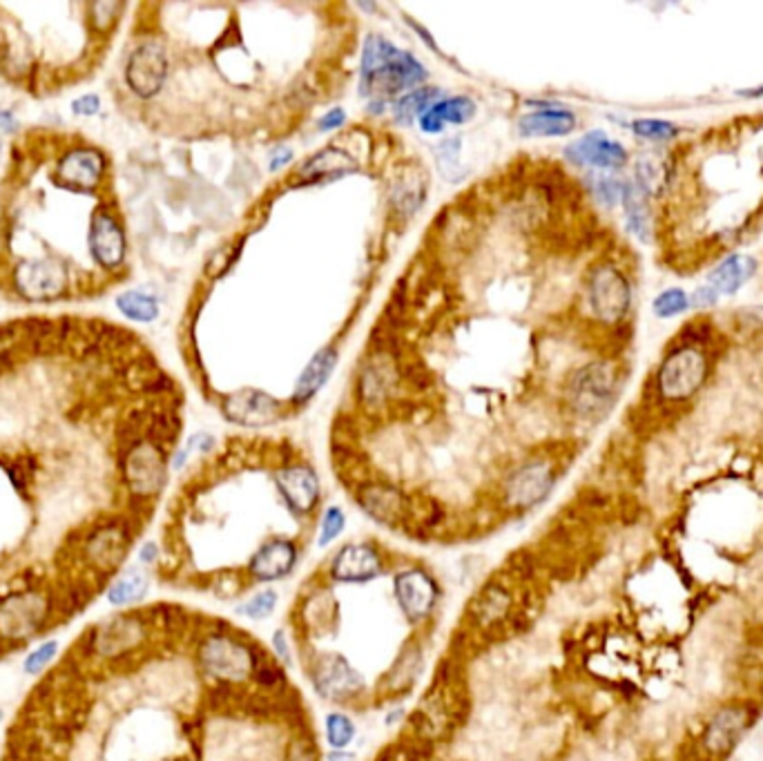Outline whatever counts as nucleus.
<instances>
[{"mask_svg": "<svg viewBox=\"0 0 763 761\" xmlns=\"http://www.w3.org/2000/svg\"><path fill=\"white\" fill-rule=\"evenodd\" d=\"M360 90L371 101L386 103V99L404 97L406 90L423 86L427 81L425 65L408 52L397 49L382 36H369L362 49Z\"/></svg>", "mask_w": 763, "mask_h": 761, "instance_id": "f257e3e1", "label": "nucleus"}, {"mask_svg": "<svg viewBox=\"0 0 763 761\" xmlns=\"http://www.w3.org/2000/svg\"><path fill=\"white\" fill-rule=\"evenodd\" d=\"M277 598L280 596H277L274 590H259L257 594H253L250 598L239 603L235 607V612L246 616V618H255V620L259 618L261 620V618H268L272 614V609L277 607Z\"/></svg>", "mask_w": 763, "mask_h": 761, "instance_id": "ea45409f", "label": "nucleus"}, {"mask_svg": "<svg viewBox=\"0 0 763 761\" xmlns=\"http://www.w3.org/2000/svg\"><path fill=\"white\" fill-rule=\"evenodd\" d=\"M328 574L337 583H369L384 574V559L371 542H351L335 553Z\"/></svg>", "mask_w": 763, "mask_h": 761, "instance_id": "dca6fc26", "label": "nucleus"}, {"mask_svg": "<svg viewBox=\"0 0 763 761\" xmlns=\"http://www.w3.org/2000/svg\"><path fill=\"white\" fill-rule=\"evenodd\" d=\"M759 719L754 704H726L719 706L704 726L702 750L712 761L728 759L750 735Z\"/></svg>", "mask_w": 763, "mask_h": 761, "instance_id": "20e7f679", "label": "nucleus"}, {"mask_svg": "<svg viewBox=\"0 0 763 761\" xmlns=\"http://www.w3.org/2000/svg\"><path fill=\"white\" fill-rule=\"evenodd\" d=\"M436 101H440V90H431V88L411 90L393 103V116L395 121L408 125L415 119H420Z\"/></svg>", "mask_w": 763, "mask_h": 761, "instance_id": "2f4dec72", "label": "nucleus"}, {"mask_svg": "<svg viewBox=\"0 0 763 761\" xmlns=\"http://www.w3.org/2000/svg\"><path fill=\"white\" fill-rule=\"evenodd\" d=\"M553 484H557V473H553V467L549 462H527L507 478L505 501L512 510H534L547 501Z\"/></svg>", "mask_w": 763, "mask_h": 761, "instance_id": "9b49d317", "label": "nucleus"}, {"mask_svg": "<svg viewBox=\"0 0 763 761\" xmlns=\"http://www.w3.org/2000/svg\"><path fill=\"white\" fill-rule=\"evenodd\" d=\"M123 475L134 496L150 499L159 494L168 478V467L161 447L153 440H144L130 447L123 460Z\"/></svg>", "mask_w": 763, "mask_h": 761, "instance_id": "1a4fd4ad", "label": "nucleus"}, {"mask_svg": "<svg viewBox=\"0 0 763 761\" xmlns=\"http://www.w3.org/2000/svg\"><path fill=\"white\" fill-rule=\"evenodd\" d=\"M587 298L594 317L603 324H618L620 320H626L632 306L628 277L611 264H603L592 270Z\"/></svg>", "mask_w": 763, "mask_h": 761, "instance_id": "423d86ee", "label": "nucleus"}, {"mask_svg": "<svg viewBox=\"0 0 763 761\" xmlns=\"http://www.w3.org/2000/svg\"><path fill=\"white\" fill-rule=\"evenodd\" d=\"M632 130L641 138H648V142H657V144L674 142V138L678 136V127L665 119H639L632 123Z\"/></svg>", "mask_w": 763, "mask_h": 761, "instance_id": "4c0bfd02", "label": "nucleus"}, {"mask_svg": "<svg viewBox=\"0 0 763 761\" xmlns=\"http://www.w3.org/2000/svg\"><path fill=\"white\" fill-rule=\"evenodd\" d=\"M667 181V168L657 157H641L637 161V186L650 197L657 194Z\"/></svg>", "mask_w": 763, "mask_h": 761, "instance_id": "c9c22d12", "label": "nucleus"}, {"mask_svg": "<svg viewBox=\"0 0 763 761\" xmlns=\"http://www.w3.org/2000/svg\"><path fill=\"white\" fill-rule=\"evenodd\" d=\"M346 123V112L341 108H333L330 112H326L319 121H317V130L319 132H333L337 127H341Z\"/></svg>", "mask_w": 763, "mask_h": 761, "instance_id": "49530a36", "label": "nucleus"}, {"mask_svg": "<svg viewBox=\"0 0 763 761\" xmlns=\"http://www.w3.org/2000/svg\"><path fill=\"white\" fill-rule=\"evenodd\" d=\"M358 166L356 161L337 150V148H326L322 153H317L313 159H308V164H304L302 168V177H341L346 172H354Z\"/></svg>", "mask_w": 763, "mask_h": 761, "instance_id": "7c9ffc66", "label": "nucleus"}, {"mask_svg": "<svg viewBox=\"0 0 763 761\" xmlns=\"http://www.w3.org/2000/svg\"><path fill=\"white\" fill-rule=\"evenodd\" d=\"M125 79L136 97L150 99L159 94L168 79V56L164 45L155 41L138 45L127 60Z\"/></svg>", "mask_w": 763, "mask_h": 761, "instance_id": "ddd939ff", "label": "nucleus"}, {"mask_svg": "<svg viewBox=\"0 0 763 761\" xmlns=\"http://www.w3.org/2000/svg\"><path fill=\"white\" fill-rule=\"evenodd\" d=\"M514 609H516V603H514V594L509 585L494 579L484 585L475 594V598L469 603V620L482 633H487V637L496 633L505 635L503 628L509 620V616L514 614Z\"/></svg>", "mask_w": 763, "mask_h": 761, "instance_id": "4468645a", "label": "nucleus"}, {"mask_svg": "<svg viewBox=\"0 0 763 761\" xmlns=\"http://www.w3.org/2000/svg\"><path fill=\"white\" fill-rule=\"evenodd\" d=\"M224 411L237 425L261 427L277 418L280 404H277V400L263 391H237L226 398Z\"/></svg>", "mask_w": 763, "mask_h": 761, "instance_id": "4be33fe9", "label": "nucleus"}, {"mask_svg": "<svg viewBox=\"0 0 763 761\" xmlns=\"http://www.w3.org/2000/svg\"><path fill=\"white\" fill-rule=\"evenodd\" d=\"M650 197L632 181L626 183V192H622V208H626V222L628 231L639 237L641 242H650L652 237V208Z\"/></svg>", "mask_w": 763, "mask_h": 761, "instance_id": "c85d7f7f", "label": "nucleus"}, {"mask_svg": "<svg viewBox=\"0 0 763 761\" xmlns=\"http://www.w3.org/2000/svg\"><path fill=\"white\" fill-rule=\"evenodd\" d=\"M103 168H105V161H103L101 153H97L92 148H79L75 153H69L58 164L56 177L69 188L92 190L94 186H99V181L103 177Z\"/></svg>", "mask_w": 763, "mask_h": 761, "instance_id": "b1692460", "label": "nucleus"}, {"mask_svg": "<svg viewBox=\"0 0 763 761\" xmlns=\"http://www.w3.org/2000/svg\"><path fill=\"white\" fill-rule=\"evenodd\" d=\"M90 250L103 268H119L125 257V235L108 213H97L90 222Z\"/></svg>", "mask_w": 763, "mask_h": 761, "instance_id": "5701e85b", "label": "nucleus"}, {"mask_svg": "<svg viewBox=\"0 0 763 761\" xmlns=\"http://www.w3.org/2000/svg\"><path fill=\"white\" fill-rule=\"evenodd\" d=\"M692 306L687 293L683 289H670L663 291L654 302H652V311L657 317L661 320H670V317H678L683 315L687 309Z\"/></svg>", "mask_w": 763, "mask_h": 761, "instance_id": "58836bf2", "label": "nucleus"}, {"mask_svg": "<svg viewBox=\"0 0 763 761\" xmlns=\"http://www.w3.org/2000/svg\"><path fill=\"white\" fill-rule=\"evenodd\" d=\"M335 365H337V351L333 349V346H324L322 351H317L311 358V362L306 365V369L298 378L295 391H293V400L298 404L311 400L324 387V382L330 378Z\"/></svg>", "mask_w": 763, "mask_h": 761, "instance_id": "cd10ccee", "label": "nucleus"}, {"mask_svg": "<svg viewBox=\"0 0 763 761\" xmlns=\"http://www.w3.org/2000/svg\"><path fill=\"white\" fill-rule=\"evenodd\" d=\"M14 282L19 293L27 300H52L63 293L67 275L58 264L49 259H34L23 261L16 268Z\"/></svg>", "mask_w": 763, "mask_h": 761, "instance_id": "412c9836", "label": "nucleus"}, {"mask_svg": "<svg viewBox=\"0 0 763 761\" xmlns=\"http://www.w3.org/2000/svg\"><path fill=\"white\" fill-rule=\"evenodd\" d=\"M150 592V577L138 570V568H130L125 572H121L105 590V598L110 605L114 607H127L132 603L144 601Z\"/></svg>", "mask_w": 763, "mask_h": 761, "instance_id": "c756f323", "label": "nucleus"}, {"mask_svg": "<svg viewBox=\"0 0 763 761\" xmlns=\"http://www.w3.org/2000/svg\"><path fill=\"white\" fill-rule=\"evenodd\" d=\"M132 545V531L121 521H112L94 527L86 538V557L90 566L110 574L127 559Z\"/></svg>", "mask_w": 763, "mask_h": 761, "instance_id": "f3484780", "label": "nucleus"}, {"mask_svg": "<svg viewBox=\"0 0 763 761\" xmlns=\"http://www.w3.org/2000/svg\"><path fill=\"white\" fill-rule=\"evenodd\" d=\"M576 127V114L570 110H538L518 121L520 136H568Z\"/></svg>", "mask_w": 763, "mask_h": 761, "instance_id": "a878e982", "label": "nucleus"}, {"mask_svg": "<svg viewBox=\"0 0 763 761\" xmlns=\"http://www.w3.org/2000/svg\"><path fill=\"white\" fill-rule=\"evenodd\" d=\"M745 97H763V86L761 88H754L750 92H745Z\"/></svg>", "mask_w": 763, "mask_h": 761, "instance_id": "5fc2aeb1", "label": "nucleus"}, {"mask_svg": "<svg viewBox=\"0 0 763 761\" xmlns=\"http://www.w3.org/2000/svg\"><path fill=\"white\" fill-rule=\"evenodd\" d=\"M358 503L362 512H367L378 525H384L389 529L406 527L413 516L411 501L386 482L362 484Z\"/></svg>", "mask_w": 763, "mask_h": 761, "instance_id": "2eb2a0df", "label": "nucleus"}, {"mask_svg": "<svg viewBox=\"0 0 763 761\" xmlns=\"http://www.w3.org/2000/svg\"><path fill=\"white\" fill-rule=\"evenodd\" d=\"M616 391V373L605 362H592L583 367L570 387V398L574 409L585 415V418H596L605 413L614 400Z\"/></svg>", "mask_w": 763, "mask_h": 761, "instance_id": "9d476101", "label": "nucleus"}, {"mask_svg": "<svg viewBox=\"0 0 763 761\" xmlns=\"http://www.w3.org/2000/svg\"><path fill=\"white\" fill-rule=\"evenodd\" d=\"M293 161V150L291 148H277L274 153H272V157H270V170L272 172H277V170H282V168H287L289 164Z\"/></svg>", "mask_w": 763, "mask_h": 761, "instance_id": "8fccbe9b", "label": "nucleus"}, {"mask_svg": "<svg viewBox=\"0 0 763 761\" xmlns=\"http://www.w3.org/2000/svg\"><path fill=\"white\" fill-rule=\"evenodd\" d=\"M393 592L402 614L411 623L427 620L434 614L440 596L436 579L423 568H408L400 572L393 581Z\"/></svg>", "mask_w": 763, "mask_h": 761, "instance_id": "f8f14e48", "label": "nucleus"}, {"mask_svg": "<svg viewBox=\"0 0 763 761\" xmlns=\"http://www.w3.org/2000/svg\"><path fill=\"white\" fill-rule=\"evenodd\" d=\"M473 114H475V103L469 97L440 99L420 116V127L427 134H438L447 125L467 123Z\"/></svg>", "mask_w": 763, "mask_h": 761, "instance_id": "bb28decb", "label": "nucleus"}, {"mask_svg": "<svg viewBox=\"0 0 763 761\" xmlns=\"http://www.w3.org/2000/svg\"><path fill=\"white\" fill-rule=\"evenodd\" d=\"M0 127L5 132H14V119L10 112H0Z\"/></svg>", "mask_w": 763, "mask_h": 761, "instance_id": "864d4df0", "label": "nucleus"}, {"mask_svg": "<svg viewBox=\"0 0 763 761\" xmlns=\"http://www.w3.org/2000/svg\"><path fill=\"white\" fill-rule=\"evenodd\" d=\"M0 719H3V710H0Z\"/></svg>", "mask_w": 763, "mask_h": 761, "instance_id": "6e6d98bb", "label": "nucleus"}, {"mask_svg": "<svg viewBox=\"0 0 763 761\" xmlns=\"http://www.w3.org/2000/svg\"><path fill=\"white\" fill-rule=\"evenodd\" d=\"M253 681L257 685H261L263 690H280L287 687V674L284 668L280 663L270 661L263 650L259 648L257 652V661H255V670H253Z\"/></svg>", "mask_w": 763, "mask_h": 761, "instance_id": "e433bc0d", "label": "nucleus"}, {"mask_svg": "<svg viewBox=\"0 0 763 761\" xmlns=\"http://www.w3.org/2000/svg\"><path fill=\"white\" fill-rule=\"evenodd\" d=\"M568 161L576 166H590L598 170H616L626 166L628 150L622 148L614 138H609L601 130H592L585 136H581L576 144L565 148Z\"/></svg>", "mask_w": 763, "mask_h": 761, "instance_id": "6ab92c4d", "label": "nucleus"}, {"mask_svg": "<svg viewBox=\"0 0 763 761\" xmlns=\"http://www.w3.org/2000/svg\"><path fill=\"white\" fill-rule=\"evenodd\" d=\"M99 108H101V101L97 94H86L72 103V110L79 116H94L99 112Z\"/></svg>", "mask_w": 763, "mask_h": 761, "instance_id": "de8ad7c7", "label": "nucleus"}, {"mask_svg": "<svg viewBox=\"0 0 763 761\" xmlns=\"http://www.w3.org/2000/svg\"><path fill=\"white\" fill-rule=\"evenodd\" d=\"M626 183H628V181H620V179H616V177L596 175V177H592V192H594V197H596L603 205L611 208V205H616V203L622 201V192H626Z\"/></svg>", "mask_w": 763, "mask_h": 761, "instance_id": "79ce46f5", "label": "nucleus"}, {"mask_svg": "<svg viewBox=\"0 0 763 761\" xmlns=\"http://www.w3.org/2000/svg\"><path fill=\"white\" fill-rule=\"evenodd\" d=\"M259 646L226 633H211L199 646L201 668L222 683L235 685L253 679Z\"/></svg>", "mask_w": 763, "mask_h": 761, "instance_id": "7ed1b4c3", "label": "nucleus"}, {"mask_svg": "<svg viewBox=\"0 0 763 761\" xmlns=\"http://www.w3.org/2000/svg\"><path fill=\"white\" fill-rule=\"evenodd\" d=\"M710 376V360L699 344H681L663 360L657 389L667 402H683L697 395Z\"/></svg>", "mask_w": 763, "mask_h": 761, "instance_id": "f03ea898", "label": "nucleus"}, {"mask_svg": "<svg viewBox=\"0 0 763 761\" xmlns=\"http://www.w3.org/2000/svg\"><path fill=\"white\" fill-rule=\"evenodd\" d=\"M146 637L148 626L142 614H119L101 620L90 637H86V644L94 657L112 661L142 648Z\"/></svg>", "mask_w": 763, "mask_h": 761, "instance_id": "6e6552de", "label": "nucleus"}, {"mask_svg": "<svg viewBox=\"0 0 763 761\" xmlns=\"http://www.w3.org/2000/svg\"><path fill=\"white\" fill-rule=\"evenodd\" d=\"M308 676L313 681L317 695L335 704H346V702L358 700L367 687L364 676L351 665V661L335 652L319 654L311 663Z\"/></svg>", "mask_w": 763, "mask_h": 761, "instance_id": "0eeeda50", "label": "nucleus"}, {"mask_svg": "<svg viewBox=\"0 0 763 761\" xmlns=\"http://www.w3.org/2000/svg\"><path fill=\"white\" fill-rule=\"evenodd\" d=\"M756 272V259L750 255L734 253L726 257L710 275L708 282L719 295H734L739 293Z\"/></svg>", "mask_w": 763, "mask_h": 761, "instance_id": "393cba45", "label": "nucleus"}, {"mask_svg": "<svg viewBox=\"0 0 763 761\" xmlns=\"http://www.w3.org/2000/svg\"><path fill=\"white\" fill-rule=\"evenodd\" d=\"M138 561H142L144 566H155L159 561V547L157 542H146L142 545V549H138Z\"/></svg>", "mask_w": 763, "mask_h": 761, "instance_id": "3c124183", "label": "nucleus"}, {"mask_svg": "<svg viewBox=\"0 0 763 761\" xmlns=\"http://www.w3.org/2000/svg\"><path fill=\"white\" fill-rule=\"evenodd\" d=\"M274 484L280 490V496L289 505V510L298 516L311 514L322 496L319 478L315 469L306 465H293L284 467L274 473Z\"/></svg>", "mask_w": 763, "mask_h": 761, "instance_id": "a211bd4d", "label": "nucleus"}, {"mask_svg": "<svg viewBox=\"0 0 763 761\" xmlns=\"http://www.w3.org/2000/svg\"><path fill=\"white\" fill-rule=\"evenodd\" d=\"M356 757L351 752H346V750H333L328 754V761H354Z\"/></svg>", "mask_w": 763, "mask_h": 761, "instance_id": "603ef678", "label": "nucleus"}, {"mask_svg": "<svg viewBox=\"0 0 763 761\" xmlns=\"http://www.w3.org/2000/svg\"><path fill=\"white\" fill-rule=\"evenodd\" d=\"M344 527H346V516H344L341 507H337V505L326 507V512L322 514V521H319L317 547H328L333 540H337L341 536Z\"/></svg>", "mask_w": 763, "mask_h": 761, "instance_id": "a19ab883", "label": "nucleus"}, {"mask_svg": "<svg viewBox=\"0 0 763 761\" xmlns=\"http://www.w3.org/2000/svg\"><path fill=\"white\" fill-rule=\"evenodd\" d=\"M717 300H719V293L710 284L708 287H699L695 291V295L689 298V302L697 304V306H712Z\"/></svg>", "mask_w": 763, "mask_h": 761, "instance_id": "09e8293b", "label": "nucleus"}, {"mask_svg": "<svg viewBox=\"0 0 763 761\" xmlns=\"http://www.w3.org/2000/svg\"><path fill=\"white\" fill-rule=\"evenodd\" d=\"M358 735L354 719L344 713L326 715V741L333 750H346Z\"/></svg>", "mask_w": 763, "mask_h": 761, "instance_id": "f704fd0d", "label": "nucleus"}, {"mask_svg": "<svg viewBox=\"0 0 763 761\" xmlns=\"http://www.w3.org/2000/svg\"><path fill=\"white\" fill-rule=\"evenodd\" d=\"M420 665H423L420 648H404L402 654L397 657L395 665L386 674L389 687H393L395 692L397 690H408L411 683L415 681V676L420 674Z\"/></svg>", "mask_w": 763, "mask_h": 761, "instance_id": "72a5a7b5", "label": "nucleus"}, {"mask_svg": "<svg viewBox=\"0 0 763 761\" xmlns=\"http://www.w3.org/2000/svg\"><path fill=\"white\" fill-rule=\"evenodd\" d=\"M58 654V641L56 639H49V641H43L41 646H36L23 661V670L25 674L34 676V674H41Z\"/></svg>", "mask_w": 763, "mask_h": 761, "instance_id": "37998d69", "label": "nucleus"}, {"mask_svg": "<svg viewBox=\"0 0 763 761\" xmlns=\"http://www.w3.org/2000/svg\"><path fill=\"white\" fill-rule=\"evenodd\" d=\"M213 445H215L213 436H207V434H197V436H192V438L188 440L186 449H181V451L177 454V458H175L172 467H175V469H181V467L188 462V458H190L194 451H211V447H213Z\"/></svg>", "mask_w": 763, "mask_h": 761, "instance_id": "c03bdc74", "label": "nucleus"}, {"mask_svg": "<svg viewBox=\"0 0 763 761\" xmlns=\"http://www.w3.org/2000/svg\"><path fill=\"white\" fill-rule=\"evenodd\" d=\"M298 566V547L293 540L274 538L263 542L248 561V574L257 583H274L287 579Z\"/></svg>", "mask_w": 763, "mask_h": 761, "instance_id": "aec40b11", "label": "nucleus"}, {"mask_svg": "<svg viewBox=\"0 0 763 761\" xmlns=\"http://www.w3.org/2000/svg\"><path fill=\"white\" fill-rule=\"evenodd\" d=\"M52 601L38 590H23L0 598V639L25 644L49 623Z\"/></svg>", "mask_w": 763, "mask_h": 761, "instance_id": "39448f33", "label": "nucleus"}, {"mask_svg": "<svg viewBox=\"0 0 763 761\" xmlns=\"http://www.w3.org/2000/svg\"><path fill=\"white\" fill-rule=\"evenodd\" d=\"M272 650H274V659H280L284 665H291V663H293L289 635H287L284 630H277V633L272 635Z\"/></svg>", "mask_w": 763, "mask_h": 761, "instance_id": "a18cd8bd", "label": "nucleus"}, {"mask_svg": "<svg viewBox=\"0 0 763 761\" xmlns=\"http://www.w3.org/2000/svg\"><path fill=\"white\" fill-rule=\"evenodd\" d=\"M119 311L134 322L150 324L159 317V302L144 291H125L116 298Z\"/></svg>", "mask_w": 763, "mask_h": 761, "instance_id": "473e14b6", "label": "nucleus"}]
</instances>
